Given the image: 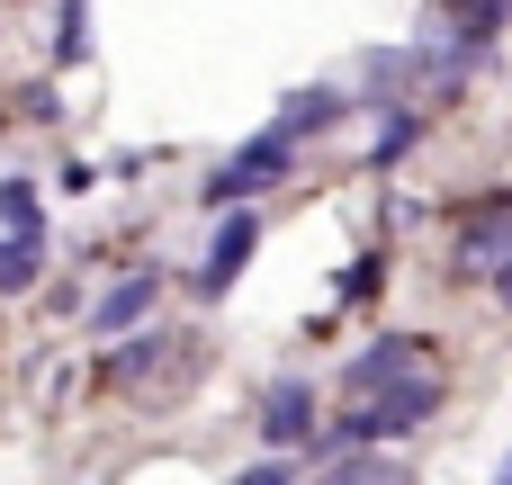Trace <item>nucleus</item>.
<instances>
[{
	"mask_svg": "<svg viewBox=\"0 0 512 485\" xmlns=\"http://www.w3.org/2000/svg\"><path fill=\"white\" fill-rule=\"evenodd\" d=\"M432 405H441V387H432V369H423V378H405V387H387V396L351 405V423H342L333 441H342V450H369V441H396V432L432 423Z\"/></svg>",
	"mask_w": 512,
	"mask_h": 485,
	"instance_id": "1",
	"label": "nucleus"
},
{
	"mask_svg": "<svg viewBox=\"0 0 512 485\" xmlns=\"http://www.w3.org/2000/svg\"><path fill=\"white\" fill-rule=\"evenodd\" d=\"M270 180H288V144H279V135H261V144H243L225 171H207V180H198V198H207V207H234V198L270 189Z\"/></svg>",
	"mask_w": 512,
	"mask_h": 485,
	"instance_id": "2",
	"label": "nucleus"
},
{
	"mask_svg": "<svg viewBox=\"0 0 512 485\" xmlns=\"http://www.w3.org/2000/svg\"><path fill=\"white\" fill-rule=\"evenodd\" d=\"M405 378H423V342H414V333H387V342L351 351V369H342L351 396H387V387H405Z\"/></svg>",
	"mask_w": 512,
	"mask_h": 485,
	"instance_id": "3",
	"label": "nucleus"
},
{
	"mask_svg": "<svg viewBox=\"0 0 512 485\" xmlns=\"http://www.w3.org/2000/svg\"><path fill=\"white\" fill-rule=\"evenodd\" d=\"M252 252H261V225H252V216H225L216 243H207V261H198V297H225V288L252 270Z\"/></svg>",
	"mask_w": 512,
	"mask_h": 485,
	"instance_id": "4",
	"label": "nucleus"
},
{
	"mask_svg": "<svg viewBox=\"0 0 512 485\" xmlns=\"http://www.w3.org/2000/svg\"><path fill=\"white\" fill-rule=\"evenodd\" d=\"M153 297H162V279H153V270H135V279H117V288H108V297L90 306V333H108V342H126V333H135V324L153 315Z\"/></svg>",
	"mask_w": 512,
	"mask_h": 485,
	"instance_id": "5",
	"label": "nucleus"
},
{
	"mask_svg": "<svg viewBox=\"0 0 512 485\" xmlns=\"http://www.w3.org/2000/svg\"><path fill=\"white\" fill-rule=\"evenodd\" d=\"M261 432H270V450H297V441H315V387H270V405H261Z\"/></svg>",
	"mask_w": 512,
	"mask_h": 485,
	"instance_id": "6",
	"label": "nucleus"
},
{
	"mask_svg": "<svg viewBox=\"0 0 512 485\" xmlns=\"http://www.w3.org/2000/svg\"><path fill=\"white\" fill-rule=\"evenodd\" d=\"M333 117H342V99H333V90H297V99H288V108L270 117V135H279V144H297V135L333 126Z\"/></svg>",
	"mask_w": 512,
	"mask_h": 485,
	"instance_id": "7",
	"label": "nucleus"
},
{
	"mask_svg": "<svg viewBox=\"0 0 512 485\" xmlns=\"http://www.w3.org/2000/svg\"><path fill=\"white\" fill-rule=\"evenodd\" d=\"M45 279V234H9L0 243V297H27Z\"/></svg>",
	"mask_w": 512,
	"mask_h": 485,
	"instance_id": "8",
	"label": "nucleus"
},
{
	"mask_svg": "<svg viewBox=\"0 0 512 485\" xmlns=\"http://www.w3.org/2000/svg\"><path fill=\"white\" fill-rule=\"evenodd\" d=\"M459 270H512V216L486 234V225H468V243H459Z\"/></svg>",
	"mask_w": 512,
	"mask_h": 485,
	"instance_id": "9",
	"label": "nucleus"
},
{
	"mask_svg": "<svg viewBox=\"0 0 512 485\" xmlns=\"http://www.w3.org/2000/svg\"><path fill=\"white\" fill-rule=\"evenodd\" d=\"M81 54H90V0H63V9H54V63L72 72Z\"/></svg>",
	"mask_w": 512,
	"mask_h": 485,
	"instance_id": "10",
	"label": "nucleus"
},
{
	"mask_svg": "<svg viewBox=\"0 0 512 485\" xmlns=\"http://www.w3.org/2000/svg\"><path fill=\"white\" fill-rule=\"evenodd\" d=\"M153 360H162V342H153V333H135V342H117V351H108V369H99V378H108V387H135Z\"/></svg>",
	"mask_w": 512,
	"mask_h": 485,
	"instance_id": "11",
	"label": "nucleus"
},
{
	"mask_svg": "<svg viewBox=\"0 0 512 485\" xmlns=\"http://www.w3.org/2000/svg\"><path fill=\"white\" fill-rule=\"evenodd\" d=\"M0 225H9V234H45V225H36V189H27V180H0Z\"/></svg>",
	"mask_w": 512,
	"mask_h": 485,
	"instance_id": "12",
	"label": "nucleus"
},
{
	"mask_svg": "<svg viewBox=\"0 0 512 485\" xmlns=\"http://www.w3.org/2000/svg\"><path fill=\"white\" fill-rule=\"evenodd\" d=\"M414 135H423V108H396V117L378 126V162H396V153H405Z\"/></svg>",
	"mask_w": 512,
	"mask_h": 485,
	"instance_id": "13",
	"label": "nucleus"
},
{
	"mask_svg": "<svg viewBox=\"0 0 512 485\" xmlns=\"http://www.w3.org/2000/svg\"><path fill=\"white\" fill-rule=\"evenodd\" d=\"M234 485H288V468H279V459H261V468H243Z\"/></svg>",
	"mask_w": 512,
	"mask_h": 485,
	"instance_id": "14",
	"label": "nucleus"
},
{
	"mask_svg": "<svg viewBox=\"0 0 512 485\" xmlns=\"http://www.w3.org/2000/svg\"><path fill=\"white\" fill-rule=\"evenodd\" d=\"M450 9H468V18H486V9H504V0H450Z\"/></svg>",
	"mask_w": 512,
	"mask_h": 485,
	"instance_id": "15",
	"label": "nucleus"
},
{
	"mask_svg": "<svg viewBox=\"0 0 512 485\" xmlns=\"http://www.w3.org/2000/svg\"><path fill=\"white\" fill-rule=\"evenodd\" d=\"M495 288H504V297H512V270H504V279H495Z\"/></svg>",
	"mask_w": 512,
	"mask_h": 485,
	"instance_id": "16",
	"label": "nucleus"
},
{
	"mask_svg": "<svg viewBox=\"0 0 512 485\" xmlns=\"http://www.w3.org/2000/svg\"><path fill=\"white\" fill-rule=\"evenodd\" d=\"M495 485H512V459H504V477H495Z\"/></svg>",
	"mask_w": 512,
	"mask_h": 485,
	"instance_id": "17",
	"label": "nucleus"
}]
</instances>
